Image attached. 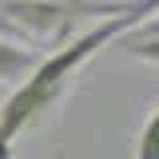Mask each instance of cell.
<instances>
[{"label":"cell","mask_w":159,"mask_h":159,"mask_svg":"<svg viewBox=\"0 0 159 159\" xmlns=\"http://www.w3.org/2000/svg\"><path fill=\"white\" fill-rule=\"evenodd\" d=\"M155 12H159V0H131L123 12H116L107 20H96L88 32L64 40L48 56H40V64L0 103V135L16 143L32 123H40L52 107H60V99L72 92L76 76L84 72V64H92L107 44H116L119 36H127L131 28H139L143 20L155 16Z\"/></svg>","instance_id":"6da1fadb"},{"label":"cell","mask_w":159,"mask_h":159,"mask_svg":"<svg viewBox=\"0 0 159 159\" xmlns=\"http://www.w3.org/2000/svg\"><path fill=\"white\" fill-rule=\"evenodd\" d=\"M36 64H40V52H36V48L0 36V84H20Z\"/></svg>","instance_id":"7a4b0ae2"},{"label":"cell","mask_w":159,"mask_h":159,"mask_svg":"<svg viewBox=\"0 0 159 159\" xmlns=\"http://www.w3.org/2000/svg\"><path fill=\"white\" fill-rule=\"evenodd\" d=\"M119 48H123L127 56L159 68V32H135V28H131L127 36H119Z\"/></svg>","instance_id":"3957f363"},{"label":"cell","mask_w":159,"mask_h":159,"mask_svg":"<svg viewBox=\"0 0 159 159\" xmlns=\"http://www.w3.org/2000/svg\"><path fill=\"white\" fill-rule=\"evenodd\" d=\"M131 159H159V103L147 111L143 127H139V135H135V155H131Z\"/></svg>","instance_id":"277c9868"},{"label":"cell","mask_w":159,"mask_h":159,"mask_svg":"<svg viewBox=\"0 0 159 159\" xmlns=\"http://www.w3.org/2000/svg\"><path fill=\"white\" fill-rule=\"evenodd\" d=\"M0 4H8V0H0ZM40 4H60V8H76V12H84V16H116V12H123L131 0H123V4H111V0H40Z\"/></svg>","instance_id":"5b68a950"},{"label":"cell","mask_w":159,"mask_h":159,"mask_svg":"<svg viewBox=\"0 0 159 159\" xmlns=\"http://www.w3.org/2000/svg\"><path fill=\"white\" fill-rule=\"evenodd\" d=\"M0 159H16V147H12V139L0 135Z\"/></svg>","instance_id":"8992f818"},{"label":"cell","mask_w":159,"mask_h":159,"mask_svg":"<svg viewBox=\"0 0 159 159\" xmlns=\"http://www.w3.org/2000/svg\"><path fill=\"white\" fill-rule=\"evenodd\" d=\"M135 32H159V12H155V16H147V20L135 28Z\"/></svg>","instance_id":"52a82bcc"},{"label":"cell","mask_w":159,"mask_h":159,"mask_svg":"<svg viewBox=\"0 0 159 159\" xmlns=\"http://www.w3.org/2000/svg\"><path fill=\"white\" fill-rule=\"evenodd\" d=\"M52 159H68V155H64V151H56V155H52Z\"/></svg>","instance_id":"ba28073f"},{"label":"cell","mask_w":159,"mask_h":159,"mask_svg":"<svg viewBox=\"0 0 159 159\" xmlns=\"http://www.w3.org/2000/svg\"><path fill=\"white\" fill-rule=\"evenodd\" d=\"M111 4H123V0H111Z\"/></svg>","instance_id":"9c48e42d"}]
</instances>
